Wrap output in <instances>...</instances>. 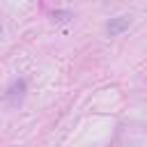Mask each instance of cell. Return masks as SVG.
<instances>
[{
  "label": "cell",
  "mask_w": 147,
  "mask_h": 147,
  "mask_svg": "<svg viewBox=\"0 0 147 147\" xmlns=\"http://www.w3.org/2000/svg\"><path fill=\"white\" fill-rule=\"evenodd\" d=\"M126 25H129V18H126V16H117V18H110L106 28H108V32H110V34H119Z\"/></svg>",
  "instance_id": "1"
}]
</instances>
